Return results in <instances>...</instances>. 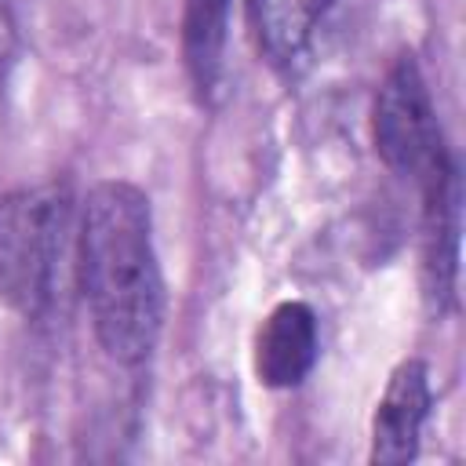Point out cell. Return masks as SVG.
<instances>
[{"label":"cell","instance_id":"cell-1","mask_svg":"<svg viewBox=\"0 0 466 466\" xmlns=\"http://www.w3.org/2000/svg\"><path fill=\"white\" fill-rule=\"evenodd\" d=\"M80 280L102 350L120 364L149 357L164 317L149 200L131 182H98L80 218Z\"/></svg>","mask_w":466,"mask_h":466},{"label":"cell","instance_id":"cell-2","mask_svg":"<svg viewBox=\"0 0 466 466\" xmlns=\"http://www.w3.org/2000/svg\"><path fill=\"white\" fill-rule=\"evenodd\" d=\"M69 233V193L62 186H33L0 197V299L22 313L51 309Z\"/></svg>","mask_w":466,"mask_h":466},{"label":"cell","instance_id":"cell-3","mask_svg":"<svg viewBox=\"0 0 466 466\" xmlns=\"http://www.w3.org/2000/svg\"><path fill=\"white\" fill-rule=\"evenodd\" d=\"M371 131H375V149L386 160V167H393L404 178H415L419 186L451 160L444 149L441 127H437L426 80L411 55L397 58V66L386 73L375 95Z\"/></svg>","mask_w":466,"mask_h":466},{"label":"cell","instance_id":"cell-4","mask_svg":"<svg viewBox=\"0 0 466 466\" xmlns=\"http://www.w3.org/2000/svg\"><path fill=\"white\" fill-rule=\"evenodd\" d=\"M426 218H422V299L430 313H444L455 302L459 277V171L448 160L422 182Z\"/></svg>","mask_w":466,"mask_h":466},{"label":"cell","instance_id":"cell-5","mask_svg":"<svg viewBox=\"0 0 466 466\" xmlns=\"http://www.w3.org/2000/svg\"><path fill=\"white\" fill-rule=\"evenodd\" d=\"M430 411V371L422 360H404L386 382L371 422V462L400 466L415 459L419 433Z\"/></svg>","mask_w":466,"mask_h":466},{"label":"cell","instance_id":"cell-6","mask_svg":"<svg viewBox=\"0 0 466 466\" xmlns=\"http://www.w3.org/2000/svg\"><path fill=\"white\" fill-rule=\"evenodd\" d=\"M317 360V317L306 302H280L255 335V375L262 386H299Z\"/></svg>","mask_w":466,"mask_h":466},{"label":"cell","instance_id":"cell-7","mask_svg":"<svg viewBox=\"0 0 466 466\" xmlns=\"http://www.w3.org/2000/svg\"><path fill=\"white\" fill-rule=\"evenodd\" d=\"M233 0H186L182 4V58L193 87L208 98L222 76Z\"/></svg>","mask_w":466,"mask_h":466},{"label":"cell","instance_id":"cell-8","mask_svg":"<svg viewBox=\"0 0 466 466\" xmlns=\"http://www.w3.org/2000/svg\"><path fill=\"white\" fill-rule=\"evenodd\" d=\"M331 0H255V25L266 55L280 66L302 58Z\"/></svg>","mask_w":466,"mask_h":466}]
</instances>
